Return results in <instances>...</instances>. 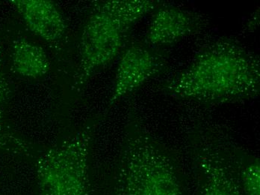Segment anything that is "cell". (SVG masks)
Returning a JSON list of instances; mask_svg holds the SVG:
<instances>
[{
	"label": "cell",
	"instance_id": "obj_1",
	"mask_svg": "<svg viewBox=\"0 0 260 195\" xmlns=\"http://www.w3.org/2000/svg\"><path fill=\"white\" fill-rule=\"evenodd\" d=\"M160 89L171 97L206 105L254 99L260 93L259 57L234 38H215Z\"/></svg>",
	"mask_w": 260,
	"mask_h": 195
},
{
	"label": "cell",
	"instance_id": "obj_2",
	"mask_svg": "<svg viewBox=\"0 0 260 195\" xmlns=\"http://www.w3.org/2000/svg\"><path fill=\"white\" fill-rule=\"evenodd\" d=\"M113 195H188L178 158L133 113L123 134Z\"/></svg>",
	"mask_w": 260,
	"mask_h": 195
},
{
	"label": "cell",
	"instance_id": "obj_3",
	"mask_svg": "<svg viewBox=\"0 0 260 195\" xmlns=\"http://www.w3.org/2000/svg\"><path fill=\"white\" fill-rule=\"evenodd\" d=\"M163 1L107 0L96 3L82 29L72 90L80 93L90 79L122 51L132 28Z\"/></svg>",
	"mask_w": 260,
	"mask_h": 195
},
{
	"label": "cell",
	"instance_id": "obj_4",
	"mask_svg": "<svg viewBox=\"0 0 260 195\" xmlns=\"http://www.w3.org/2000/svg\"><path fill=\"white\" fill-rule=\"evenodd\" d=\"M98 122L52 147L38 160L39 195H86L89 158Z\"/></svg>",
	"mask_w": 260,
	"mask_h": 195
},
{
	"label": "cell",
	"instance_id": "obj_5",
	"mask_svg": "<svg viewBox=\"0 0 260 195\" xmlns=\"http://www.w3.org/2000/svg\"><path fill=\"white\" fill-rule=\"evenodd\" d=\"M189 142L195 195H245L236 180L223 134L201 128L192 133Z\"/></svg>",
	"mask_w": 260,
	"mask_h": 195
},
{
	"label": "cell",
	"instance_id": "obj_6",
	"mask_svg": "<svg viewBox=\"0 0 260 195\" xmlns=\"http://www.w3.org/2000/svg\"><path fill=\"white\" fill-rule=\"evenodd\" d=\"M164 51L145 42L132 43L126 47L117 66L107 110L149 80L167 71L169 61Z\"/></svg>",
	"mask_w": 260,
	"mask_h": 195
},
{
	"label": "cell",
	"instance_id": "obj_7",
	"mask_svg": "<svg viewBox=\"0 0 260 195\" xmlns=\"http://www.w3.org/2000/svg\"><path fill=\"white\" fill-rule=\"evenodd\" d=\"M152 14L144 42L158 48L176 44L200 33L209 25L204 14L165 2Z\"/></svg>",
	"mask_w": 260,
	"mask_h": 195
},
{
	"label": "cell",
	"instance_id": "obj_8",
	"mask_svg": "<svg viewBox=\"0 0 260 195\" xmlns=\"http://www.w3.org/2000/svg\"><path fill=\"white\" fill-rule=\"evenodd\" d=\"M31 33L58 48L66 38L68 26L63 14L50 0H11Z\"/></svg>",
	"mask_w": 260,
	"mask_h": 195
},
{
	"label": "cell",
	"instance_id": "obj_9",
	"mask_svg": "<svg viewBox=\"0 0 260 195\" xmlns=\"http://www.w3.org/2000/svg\"><path fill=\"white\" fill-rule=\"evenodd\" d=\"M236 180L245 195H260L259 158L223 136Z\"/></svg>",
	"mask_w": 260,
	"mask_h": 195
},
{
	"label": "cell",
	"instance_id": "obj_10",
	"mask_svg": "<svg viewBox=\"0 0 260 195\" xmlns=\"http://www.w3.org/2000/svg\"><path fill=\"white\" fill-rule=\"evenodd\" d=\"M12 63L14 71L28 79L44 77L50 69L45 50L26 39H16L12 44Z\"/></svg>",
	"mask_w": 260,
	"mask_h": 195
},
{
	"label": "cell",
	"instance_id": "obj_11",
	"mask_svg": "<svg viewBox=\"0 0 260 195\" xmlns=\"http://www.w3.org/2000/svg\"><path fill=\"white\" fill-rule=\"evenodd\" d=\"M0 150L23 156L32 157L31 145L17 135L5 120L3 112L0 110Z\"/></svg>",
	"mask_w": 260,
	"mask_h": 195
},
{
	"label": "cell",
	"instance_id": "obj_12",
	"mask_svg": "<svg viewBox=\"0 0 260 195\" xmlns=\"http://www.w3.org/2000/svg\"><path fill=\"white\" fill-rule=\"evenodd\" d=\"M11 97V90L7 79L3 72L2 65L1 49H0V110L3 112L5 106L8 104Z\"/></svg>",
	"mask_w": 260,
	"mask_h": 195
}]
</instances>
